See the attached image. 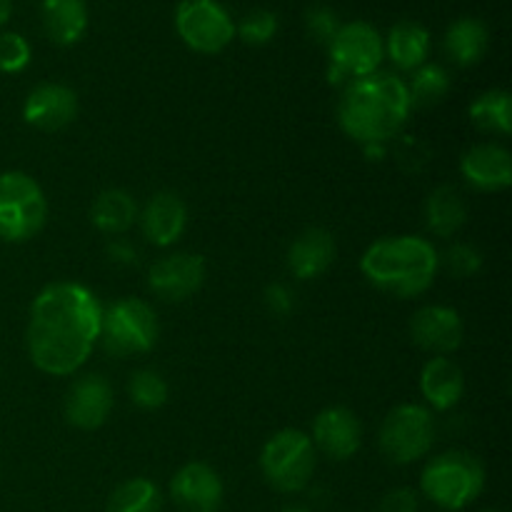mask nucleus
Returning <instances> with one entry per match:
<instances>
[{
  "instance_id": "aec40b11",
  "label": "nucleus",
  "mask_w": 512,
  "mask_h": 512,
  "mask_svg": "<svg viewBox=\"0 0 512 512\" xmlns=\"http://www.w3.org/2000/svg\"><path fill=\"white\" fill-rule=\"evenodd\" d=\"M420 393L428 400L433 410H450L460 403L465 393L463 370L448 358V355H435L423 365L420 373Z\"/></svg>"
},
{
  "instance_id": "423d86ee",
  "label": "nucleus",
  "mask_w": 512,
  "mask_h": 512,
  "mask_svg": "<svg viewBox=\"0 0 512 512\" xmlns=\"http://www.w3.org/2000/svg\"><path fill=\"white\" fill-rule=\"evenodd\" d=\"M48 200L43 188L23 170L0 173V240L25 243L43 230Z\"/></svg>"
},
{
  "instance_id": "b1692460",
  "label": "nucleus",
  "mask_w": 512,
  "mask_h": 512,
  "mask_svg": "<svg viewBox=\"0 0 512 512\" xmlns=\"http://www.w3.org/2000/svg\"><path fill=\"white\" fill-rule=\"evenodd\" d=\"M468 220V205L453 185H440L425 203V225L438 238H453Z\"/></svg>"
},
{
  "instance_id": "f257e3e1",
  "label": "nucleus",
  "mask_w": 512,
  "mask_h": 512,
  "mask_svg": "<svg viewBox=\"0 0 512 512\" xmlns=\"http://www.w3.org/2000/svg\"><path fill=\"white\" fill-rule=\"evenodd\" d=\"M103 305L80 283H50L30 305L25 345L40 373L65 378L85 365L100 338Z\"/></svg>"
},
{
  "instance_id": "6ab92c4d",
  "label": "nucleus",
  "mask_w": 512,
  "mask_h": 512,
  "mask_svg": "<svg viewBox=\"0 0 512 512\" xmlns=\"http://www.w3.org/2000/svg\"><path fill=\"white\" fill-rule=\"evenodd\" d=\"M338 255L333 233L325 228H308L290 243L288 270L298 280H315L330 270Z\"/></svg>"
},
{
  "instance_id": "ea45409f",
  "label": "nucleus",
  "mask_w": 512,
  "mask_h": 512,
  "mask_svg": "<svg viewBox=\"0 0 512 512\" xmlns=\"http://www.w3.org/2000/svg\"><path fill=\"white\" fill-rule=\"evenodd\" d=\"M488 512H500V510H488Z\"/></svg>"
},
{
  "instance_id": "393cba45",
  "label": "nucleus",
  "mask_w": 512,
  "mask_h": 512,
  "mask_svg": "<svg viewBox=\"0 0 512 512\" xmlns=\"http://www.w3.org/2000/svg\"><path fill=\"white\" fill-rule=\"evenodd\" d=\"M488 45V25L478 18L455 20L445 33V53L453 58V63L463 65V68L480 63L483 55L488 53Z\"/></svg>"
},
{
  "instance_id": "9d476101",
  "label": "nucleus",
  "mask_w": 512,
  "mask_h": 512,
  "mask_svg": "<svg viewBox=\"0 0 512 512\" xmlns=\"http://www.w3.org/2000/svg\"><path fill=\"white\" fill-rule=\"evenodd\" d=\"M175 30L190 50L205 55L220 53L235 38L233 18L218 0H180Z\"/></svg>"
},
{
  "instance_id": "6e6552de",
  "label": "nucleus",
  "mask_w": 512,
  "mask_h": 512,
  "mask_svg": "<svg viewBox=\"0 0 512 512\" xmlns=\"http://www.w3.org/2000/svg\"><path fill=\"white\" fill-rule=\"evenodd\" d=\"M383 55V38L373 25L365 20L340 25L328 43V83L345 88L353 80L378 73Z\"/></svg>"
},
{
  "instance_id": "2f4dec72",
  "label": "nucleus",
  "mask_w": 512,
  "mask_h": 512,
  "mask_svg": "<svg viewBox=\"0 0 512 512\" xmlns=\"http://www.w3.org/2000/svg\"><path fill=\"white\" fill-rule=\"evenodd\" d=\"M30 43L20 33H0V73H20L30 63Z\"/></svg>"
},
{
  "instance_id": "5701e85b",
  "label": "nucleus",
  "mask_w": 512,
  "mask_h": 512,
  "mask_svg": "<svg viewBox=\"0 0 512 512\" xmlns=\"http://www.w3.org/2000/svg\"><path fill=\"white\" fill-rule=\"evenodd\" d=\"M388 58L400 70H418L430 53V33L420 23L400 20L390 28L388 40H383Z\"/></svg>"
},
{
  "instance_id": "7c9ffc66",
  "label": "nucleus",
  "mask_w": 512,
  "mask_h": 512,
  "mask_svg": "<svg viewBox=\"0 0 512 512\" xmlns=\"http://www.w3.org/2000/svg\"><path fill=\"white\" fill-rule=\"evenodd\" d=\"M278 33V15L270 10H250L240 25H235V35L245 40L248 45H265Z\"/></svg>"
},
{
  "instance_id": "bb28decb",
  "label": "nucleus",
  "mask_w": 512,
  "mask_h": 512,
  "mask_svg": "<svg viewBox=\"0 0 512 512\" xmlns=\"http://www.w3.org/2000/svg\"><path fill=\"white\" fill-rule=\"evenodd\" d=\"M163 495L148 478H130L110 493L108 512H160Z\"/></svg>"
},
{
  "instance_id": "f03ea898",
  "label": "nucleus",
  "mask_w": 512,
  "mask_h": 512,
  "mask_svg": "<svg viewBox=\"0 0 512 512\" xmlns=\"http://www.w3.org/2000/svg\"><path fill=\"white\" fill-rule=\"evenodd\" d=\"M413 110L408 83L393 73H373L343 88L338 123L360 145H388Z\"/></svg>"
},
{
  "instance_id": "c756f323",
  "label": "nucleus",
  "mask_w": 512,
  "mask_h": 512,
  "mask_svg": "<svg viewBox=\"0 0 512 512\" xmlns=\"http://www.w3.org/2000/svg\"><path fill=\"white\" fill-rule=\"evenodd\" d=\"M440 268L458 280L473 278V275H478L480 268H483V253H480L475 245L458 243L453 245V248L445 250V255L440 258Z\"/></svg>"
},
{
  "instance_id": "c9c22d12",
  "label": "nucleus",
  "mask_w": 512,
  "mask_h": 512,
  "mask_svg": "<svg viewBox=\"0 0 512 512\" xmlns=\"http://www.w3.org/2000/svg\"><path fill=\"white\" fill-rule=\"evenodd\" d=\"M108 258L113 265H120V268H133V265L140 263V255L135 250V245H130L128 240H110L108 243Z\"/></svg>"
},
{
  "instance_id": "4468645a",
  "label": "nucleus",
  "mask_w": 512,
  "mask_h": 512,
  "mask_svg": "<svg viewBox=\"0 0 512 512\" xmlns=\"http://www.w3.org/2000/svg\"><path fill=\"white\" fill-rule=\"evenodd\" d=\"M110 410H113V388L98 373L78 378L65 393V420L78 430L100 428L108 420Z\"/></svg>"
},
{
  "instance_id": "f3484780",
  "label": "nucleus",
  "mask_w": 512,
  "mask_h": 512,
  "mask_svg": "<svg viewBox=\"0 0 512 512\" xmlns=\"http://www.w3.org/2000/svg\"><path fill=\"white\" fill-rule=\"evenodd\" d=\"M138 220L148 243H153L155 248H168V245L178 243L180 235L185 233L188 208L180 195L163 190L145 203V208L138 213Z\"/></svg>"
},
{
  "instance_id": "58836bf2",
  "label": "nucleus",
  "mask_w": 512,
  "mask_h": 512,
  "mask_svg": "<svg viewBox=\"0 0 512 512\" xmlns=\"http://www.w3.org/2000/svg\"><path fill=\"white\" fill-rule=\"evenodd\" d=\"M280 512H308V510H305L303 505H285V508Z\"/></svg>"
},
{
  "instance_id": "39448f33",
  "label": "nucleus",
  "mask_w": 512,
  "mask_h": 512,
  "mask_svg": "<svg viewBox=\"0 0 512 512\" xmlns=\"http://www.w3.org/2000/svg\"><path fill=\"white\" fill-rule=\"evenodd\" d=\"M315 465H318V453L310 435H305L303 430H280L260 450V473L265 483L278 493H300L308 488Z\"/></svg>"
},
{
  "instance_id": "4be33fe9",
  "label": "nucleus",
  "mask_w": 512,
  "mask_h": 512,
  "mask_svg": "<svg viewBox=\"0 0 512 512\" xmlns=\"http://www.w3.org/2000/svg\"><path fill=\"white\" fill-rule=\"evenodd\" d=\"M90 223L105 235H123L138 223V205L128 190L110 188L103 190L93 200L90 208Z\"/></svg>"
},
{
  "instance_id": "4c0bfd02",
  "label": "nucleus",
  "mask_w": 512,
  "mask_h": 512,
  "mask_svg": "<svg viewBox=\"0 0 512 512\" xmlns=\"http://www.w3.org/2000/svg\"><path fill=\"white\" fill-rule=\"evenodd\" d=\"M10 13H13V0H0V28L8 23Z\"/></svg>"
},
{
  "instance_id": "7ed1b4c3",
  "label": "nucleus",
  "mask_w": 512,
  "mask_h": 512,
  "mask_svg": "<svg viewBox=\"0 0 512 512\" xmlns=\"http://www.w3.org/2000/svg\"><path fill=\"white\" fill-rule=\"evenodd\" d=\"M360 270L383 293L415 298L435 283L440 253L430 240L418 235H395L370 245L360 258Z\"/></svg>"
},
{
  "instance_id": "c85d7f7f",
  "label": "nucleus",
  "mask_w": 512,
  "mask_h": 512,
  "mask_svg": "<svg viewBox=\"0 0 512 512\" xmlns=\"http://www.w3.org/2000/svg\"><path fill=\"white\" fill-rule=\"evenodd\" d=\"M128 398L140 410H158L168 403V383L155 370H138L128 380Z\"/></svg>"
},
{
  "instance_id": "473e14b6",
  "label": "nucleus",
  "mask_w": 512,
  "mask_h": 512,
  "mask_svg": "<svg viewBox=\"0 0 512 512\" xmlns=\"http://www.w3.org/2000/svg\"><path fill=\"white\" fill-rule=\"evenodd\" d=\"M305 28H308L310 38H315L318 43L328 45L340 28L338 15H335L330 8H325V5L310 8L308 15H305Z\"/></svg>"
},
{
  "instance_id": "2eb2a0df",
  "label": "nucleus",
  "mask_w": 512,
  "mask_h": 512,
  "mask_svg": "<svg viewBox=\"0 0 512 512\" xmlns=\"http://www.w3.org/2000/svg\"><path fill=\"white\" fill-rule=\"evenodd\" d=\"M463 318L448 305H425L410 320V338L433 355L455 353L463 343Z\"/></svg>"
},
{
  "instance_id": "cd10ccee",
  "label": "nucleus",
  "mask_w": 512,
  "mask_h": 512,
  "mask_svg": "<svg viewBox=\"0 0 512 512\" xmlns=\"http://www.w3.org/2000/svg\"><path fill=\"white\" fill-rule=\"evenodd\" d=\"M448 90H450V75L445 73V68H440V65H430V63L420 65V68L413 73V80L408 83L410 103L423 105V108L440 103V100L448 95Z\"/></svg>"
},
{
  "instance_id": "0eeeda50",
  "label": "nucleus",
  "mask_w": 512,
  "mask_h": 512,
  "mask_svg": "<svg viewBox=\"0 0 512 512\" xmlns=\"http://www.w3.org/2000/svg\"><path fill=\"white\" fill-rule=\"evenodd\" d=\"M158 315L145 300L120 298L103 310L100 318V343L115 358L148 353L158 343Z\"/></svg>"
},
{
  "instance_id": "412c9836",
  "label": "nucleus",
  "mask_w": 512,
  "mask_h": 512,
  "mask_svg": "<svg viewBox=\"0 0 512 512\" xmlns=\"http://www.w3.org/2000/svg\"><path fill=\"white\" fill-rule=\"evenodd\" d=\"M40 20L55 45H75L88 30V5L85 0H43Z\"/></svg>"
},
{
  "instance_id": "1a4fd4ad",
  "label": "nucleus",
  "mask_w": 512,
  "mask_h": 512,
  "mask_svg": "<svg viewBox=\"0 0 512 512\" xmlns=\"http://www.w3.org/2000/svg\"><path fill=\"white\" fill-rule=\"evenodd\" d=\"M435 433V418L428 408L403 403L385 415L378 443L390 463L410 465L433 450Z\"/></svg>"
},
{
  "instance_id": "9b49d317",
  "label": "nucleus",
  "mask_w": 512,
  "mask_h": 512,
  "mask_svg": "<svg viewBox=\"0 0 512 512\" xmlns=\"http://www.w3.org/2000/svg\"><path fill=\"white\" fill-rule=\"evenodd\" d=\"M205 283V260L198 253H173L155 260L148 270V288L165 303H183Z\"/></svg>"
},
{
  "instance_id": "f8f14e48",
  "label": "nucleus",
  "mask_w": 512,
  "mask_h": 512,
  "mask_svg": "<svg viewBox=\"0 0 512 512\" xmlns=\"http://www.w3.org/2000/svg\"><path fill=\"white\" fill-rule=\"evenodd\" d=\"M313 448L315 453L328 455L330 460H350L363 443V425L358 415L343 405H333L318 413L313 423Z\"/></svg>"
},
{
  "instance_id": "f704fd0d",
  "label": "nucleus",
  "mask_w": 512,
  "mask_h": 512,
  "mask_svg": "<svg viewBox=\"0 0 512 512\" xmlns=\"http://www.w3.org/2000/svg\"><path fill=\"white\" fill-rule=\"evenodd\" d=\"M378 512H420L418 493L410 488H395L380 500Z\"/></svg>"
},
{
  "instance_id": "e433bc0d",
  "label": "nucleus",
  "mask_w": 512,
  "mask_h": 512,
  "mask_svg": "<svg viewBox=\"0 0 512 512\" xmlns=\"http://www.w3.org/2000/svg\"><path fill=\"white\" fill-rule=\"evenodd\" d=\"M368 160H383V155L388 153V145H363Z\"/></svg>"
},
{
  "instance_id": "72a5a7b5",
  "label": "nucleus",
  "mask_w": 512,
  "mask_h": 512,
  "mask_svg": "<svg viewBox=\"0 0 512 512\" xmlns=\"http://www.w3.org/2000/svg\"><path fill=\"white\" fill-rule=\"evenodd\" d=\"M263 300H265V308H268L273 315H280V318L290 315V313H293V308H295L293 290H290L288 285H283V283L268 285V288H265Z\"/></svg>"
},
{
  "instance_id": "ddd939ff",
  "label": "nucleus",
  "mask_w": 512,
  "mask_h": 512,
  "mask_svg": "<svg viewBox=\"0 0 512 512\" xmlns=\"http://www.w3.org/2000/svg\"><path fill=\"white\" fill-rule=\"evenodd\" d=\"M223 480L208 463H188L170 480V498L180 512H218L223 505Z\"/></svg>"
},
{
  "instance_id": "20e7f679",
  "label": "nucleus",
  "mask_w": 512,
  "mask_h": 512,
  "mask_svg": "<svg viewBox=\"0 0 512 512\" xmlns=\"http://www.w3.org/2000/svg\"><path fill=\"white\" fill-rule=\"evenodd\" d=\"M485 488V468L473 453L450 450L425 465L420 490L433 505L443 510H463L480 498Z\"/></svg>"
},
{
  "instance_id": "a878e982",
  "label": "nucleus",
  "mask_w": 512,
  "mask_h": 512,
  "mask_svg": "<svg viewBox=\"0 0 512 512\" xmlns=\"http://www.w3.org/2000/svg\"><path fill=\"white\" fill-rule=\"evenodd\" d=\"M475 128L485 133L508 135L512 130V98L508 90H488L478 95L468 108Z\"/></svg>"
},
{
  "instance_id": "dca6fc26",
  "label": "nucleus",
  "mask_w": 512,
  "mask_h": 512,
  "mask_svg": "<svg viewBox=\"0 0 512 512\" xmlns=\"http://www.w3.org/2000/svg\"><path fill=\"white\" fill-rule=\"evenodd\" d=\"M25 123L38 130H63L78 118V95L63 83H40L23 103Z\"/></svg>"
},
{
  "instance_id": "a211bd4d",
  "label": "nucleus",
  "mask_w": 512,
  "mask_h": 512,
  "mask_svg": "<svg viewBox=\"0 0 512 512\" xmlns=\"http://www.w3.org/2000/svg\"><path fill=\"white\" fill-rule=\"evenodd\" d=\"M460 173L473 188L483 193H498L510 188L512 183V160L503 145L480 143L465 150L460 160Z\"/></svg>"
}]
</instances>
